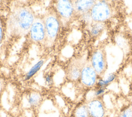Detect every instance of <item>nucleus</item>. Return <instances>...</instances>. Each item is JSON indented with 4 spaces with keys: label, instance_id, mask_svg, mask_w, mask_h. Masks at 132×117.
<instances>
[{
    "label": "nucleus",
    "instance_id": "nucleus-13",
    "mask_svg": "<svg viewBox=\"0 0 132 117\" xmlns=\"http://www.w3.org/2000/svg\"><path fill=\"white\" fill-rule=\"evenodd\" d=\"M41 101V96L39 93L37 92L31 93L28 96V102L32 107H36L39 105Z\"/></svg>",
    "mask_w": 132,
    "mask_h": 117
},
{
    "label": "nucleus",
    "instance_id": "nucleus-4",
    "mask_svg": "<svg viewBox=\"0 0 132 117\" xmlns=\"http://www.w3.org/2000/svg\"><path fill=\"white\" fill-rule=\"evenodd\" d=\"M56 12L63 23H67L75 14L73 2L71 1L60 0L55 4Z\"/></svg>",
    "mask_w": 132,
    "mask_h": 117
},
{
    "label": "nucleus",
    "instance_id": "nucleus-2",
    "mask_svg": "<svg viewBox=\"0 0 132 117\" xmlns=\"http://www.w3.org/2000/svg\"><path fill=\"white\" fill-rule=\"evenodd\" d=\"M43 21L45 30V43L51 46L54 43L59 30L60 19L56 12L52 9L44 14Z\"/></svg>",
    "mask_w": 132,
    "mask_h": 117
},
{
    "label": "nucleus",
    "instance_id": "nucleus-5",
    "mask_svg": "<svg viewBox=\"0 0 132 117\" xmlns=\"http://www.w3.org/2000/svg\"><path fill=\"white\" fill-rule=\"evenodd\" d=\"M28 33L32 41L35 43L45 42V30L43 19L36 17Z\"/></svg>",
    "mask_w": 132,
    "mask_h": 117
},
{
    "label": "nucleus",
    "instance_id": "nucleus-11",
    "mask_svg": "<svg viewBox=\"0 0 132 117\" xmlns=\"http://www.w3.org/2000/svg\"><path fill=\"white\" fill-rule=\"evenodd\" d=\"M105 28V25L102 22H92L90 27V35L93 37L100 36Z\"/></svg>",
    "mask_w": 132,
    "mask_h": 117
},
{
    "label": "nucleus",
    "instance_id": "nucleus-7",
    "mask_svg": "<svg viewBox=\"0 0 132 117\" xmlns=\"http://www.w3.org/2000/svg\"><path fill=\"white\" fill-rule=\"evenodd\" d=\"M97 74L91 64L86 63L82 68L80 79L81 83L87 87H92L96 85Z\"/></svg>",
    "mask_w": 132,
    "mask_h": 117
},
{
    "label": "nucleus",
    "instance_id": "nucleus-3",
    "mask_svg": "<svg viewBox=\"0 0 132 117\" xmlns=\"http://www.w3.org/2000/svg\"><path fill=\"white\" fill-rule=\"evenodd\" d=\"M93 22H102L108 19L111 14L109 5L105 1L95 3L90 11Z\"/></svg>",
    "mask_w": 132,
    "mask_h": 117
},
{
    "label": "nucleus",
    "instance_id": "nucleus-15",
    "mask_svg": "<svg viewBox=\"0 0 132 117\" xmlns=\"http://www.w3.org/2000/svg\"><path fill=\"white\" fill-rule=\"evenodd\" d=\"M119 117H132V106L124 110Z\"/></svg>",
    "mask_w": 132,
    "mask_h": 117
},
{
    "label": "nucleus",
    "instance_id": "nucleus-1",
    "mask_svg": "<svg viewBox=\"0 0 132 117\" xmlns=\"http://www.w3.org/2000/svg\"><path fill=\"white\" fill-rule=\"evenodd\" d=\"M32 10L29 7H15L8 15L7 26L8 31L12 36H23L29 32L35 20Z\"/></svg>",
    "mask_w": 132,
    "mask_h": 117
},
{
    "label": "nucleus",
    "instance_id": "nucleus-19",
    "mask_svg": "<svg viewBox=\"0 0 132 117\" xmlns=\"http://www.w3.org/2000/svg\"><path fill=\"white\" fill-rule=\"evenodd\" d=\"M3 85H4V82L2 79V78H0V94L2 91L3 88Z\"/></svg>",
    "mask_w": 132,
    "mask_h": 117
},
{
    "label": "nucleus",
    "instance_id": "nucleus-12",
    "mask_svg": "<svg viewBox=\"0 0 132 117\" xmlns=\"http://www.w3.org/2000/svg\"><path fill=\"white\" fill-rule=\"evenodd\" d=\"M116 78V75L114 73H110L108 76L105 78H99L97 79L96 85L97 88H106V87L108 86L110 83L113 82Z\"/></svg>",
    "mask_w": 132,
    "mask_h": 117
},
{
    "label": "nucleus",
    "instance_id": "nucleus-17",
    "mask_svg": "<svg viewBox=\"0 0 132 117\" xmlns=\"http://www.w3.org/2000/svg\"><path fill=\"white\" fill-rule=\"evenodd\" d=\"M81 17H82V20L86 23H90L91 24L92 22H93V21L92 20V18H91V14H90V12H87V13H86L82 15H81Z\"/></svg>",
    "mask_w": 132,
    "mask_h": 117
},
{
    "label": "nucleus",
    "instance_id": "nucleus-16",
    "mask_svg": "<svg viewBox=\"0 0 132 117\" xmlns=\"http://www.w3.org/2000/svg\"><path fill=\"white\" fill-rule=\"evenodd\" d=\"M106 88H97L94 91V98H98L99 97L103 95L105 92Z\"/></svg>",
    "mask_w": 132,
    "mask_h": 117
},
{
    "label": "nucleus",
    "instance_id": "nucleus-14",
    "mask_svg": "<svg viewBox=\"0 0 132 117\" xmlns=\"http://www.w3.org/2000/svg\"><path fill=\"white\" fill-rule=\"evenodd\" d=\"M76 117H90L87 105H81L78 107L75 111Z\"/></svg>",
    "mask_w": 132,
    "mask_h": 117
},
{
    "label": "nucleus",
    "instance_id": "nucleus-8",
    "mask_svg": "<svg viewBox=\"0 0 132 117\" xmlns=\"http://www.w3.org/2000/svg\"><path fill=\"white\" fill-rule=\"evenodd\" d=\"M90 117H105V108L102 101L99 98H94L87 105Z\"/></svg>",
    "mask_w": 132,
    "mask_h": 117
},
{
    "label": "nucleus",
    "instance_id": "nucleus-18",
    "mask_svg": "<svg viewBox=\"0 0 132 117\" xmlns=\"http://www.w3.org/2000/svg\"><path fill=\"white\" fill-rule=\"evenodd\" d=\"M3 37V27L2 24V22L0 20V43L2 41Z\"/></svg>",
    "mask_w": 132,
    "mask_h": 117
},
{
    "label": "nucleus",
    "instance_id": "nucleus-6",
    "mask_svg": "<svg viewBox=\"0 0 132 117\" xmlns=\"http://www.w3.org/2000/svg\"><path fill=\"white\" fill-rule=\"evenodd\" d=\"M90 64L97 75L104 73L107 68V61L105 53L102 49H97L93 52Z\"/></svg>",
    "mask_w": 132,
    "mask_h": 117
},
{
    "label": "nucleus",
    "instance_id": "nucleus-9",
    "mask_svg": "<svg viewBox=\"0 0 132 117\" xmlns=\"http://www.w3.org/2000/svg\"><path fill=\"white\" fill-rule=\"evenodd\" d=\"M84 66L81 60L74 59L71 61L67 70L68 78L72 81H76L80 79L81 71Z\"/></svg>",
    "mask_w": 132,
    "mask_h": 117
},
{
    "label": "nucleus",
    "instance_id": "nucleus-10",
    "mask_svg": "<svg viewBox=\"0 0 132 117\" xmlns=\"http://www.w3.org/2000/svg\"><path fill=\"white\" fill-rule=\"evenodd\" d=\"M75 14L82 15L90 11L92 7L95 3L92 0H79L72 1Z\"/></svg>",
    "mask_w": 132,
    "mask_h": 117
}]
</instances>
